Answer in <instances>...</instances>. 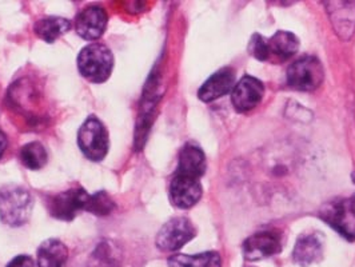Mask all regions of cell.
<instances>
[{
    "label": "cell",
    "mask_w": 355,
    "mask_h": 267,
    "mask_svg": "<svg viewBox=\"0 0 355 267\" xmlns=\"http://www.w3.org/2000/svg\"><path fill=\"white\" fill-rule=\"evenodd\" d=\"M34 209L31 193L19 184H8L0 189V219L4 225L20 227L28 222Z\"/></svg>",
    "instance_id": "cell-1"
},
{
    "label": "cell",
    "mask_w": 355,
    "mask_h": 267,
    "mask_svg": "<svg viewBox=\"0 0 355 267\" xmlns=\"http://www.w3.org/2000/svg\"><path fill=\"white\" fill-rule=\"evenodd\" d=\"M114 69V55L102 43H91L78 55V70L91 83H103Z\"/></svg>",
    "instance_id": "cell-2"
},
{
    "label": "cell",
    "mask_w": 355,
    "mask_h": 267,
    "mask_svg": "<svg viewBox=\"0 0 355 267\" xmlns=\"http://www.w3.org/2000/svg\"><path fill=\"white\" fill-rule=\"evenodd\" d=\"M78 146L83 155L92 162H101L106 158L110 147L108 131L95 115L89 117L78 131Z\"/></svg>",
    "instance_id": "cell-3"
},
{
    "label": "cell",
    "mask_w": 355,
    "mask_h": 267,
    "mask_svg": "<svg viewBox=\"0 0 355 267\" xmlns=\"http://www.w3.org/2000/svg\"><path fill=\"white\" fill-rule=\"evenodd\" d=\"M91 196L83 187H71L51 196L47 202L49 212L55 219L72 221L80 212L89 210Z\"/></svg>",
    "instance_id": "cell-4"
},
{
    "label": "cell",
    "mask_w": 355,
    "mask_h": 267,
    "mask_svg": "<svg viewBox=\"0 0 355 267\" xmlns=\"http://www.w3.org/2000/svg\"><path fill=\"white\" fill-rule=\"evenodd\" d=\"M324 71L320 59L304 56L295 60L287 70V82L293 89L310 92L318 89L323 82Z\"/></svg>",
    "instance_id": "cell-5"
},
{
    "label": "cell",
    "mask_w": 355,
    "mask_h": 267,
    "mask_svg": "<svg viewBox=\"0 0 355 267\" xmlns=\"http://www.w3.org/2000/svg\"><path fill=\"white\" fill-rule=\"evenodd\" d=\"M196 235V226L187 218H173L157 234V248L163 252H174L187 245Z\"/></svg>",
    "instance_id": "cell-6"
},
{
    "label": "cell",
    "mask_w": 355,
    "mask_h": 267,
    "mask_svg": "<svg viewBox=\"0 0 355 267\" xmlns=\"http://www.w3.org/2000/svg\"><path fill=\"white\" fill-rule=\"evenodd\" d=\"M322 218L349 241L355 239V196L322 209Z\"/></svg>",
    "instance_id": "cell-7"
},
{
    "label": "cell",
    "mask_w": 355,
    "mask_h": 267,
    "mask_svg": "<svg viewBox=\"0 0 355 267\" xmlns=\"http://www.w3.org/2000/svg\"><path fill=\"white\" fill-rule=\"evenodd\" d=\"M107 11L99 4H92L82 10L73 21L76 34L85 40H96L105 34L107 27Z\"/></svg>",
    "instance_id": "cell-8"
},
{
    "label": "cell",
    "mask_w": 355,
    "mask_h": 267,
    "mask_svg": "<svg viewBox=\"0 0 355 267\" xmlns=\"http://www.w3.org/2000/svg\"><path fill=\"white\" fill-rule=\"evenodd\" d=\"M200 179L175 173L170 183V200L178 209H191L202 198Z\"/></svg>",
    "instance_id": "cell-9"
},
{
    "label": "cell",
    "mask_w": 355,
    "mask_h": 267,
    "mask_svg": "<svg viewBox=\"0 0 355 267\" xmlns=\"http://www.w3.org/2000/svg\"><path fill=\"white\" fill-rule=\"evenodd\" d=\"M265 86L254 76H243L231 91V102L239 112H249L259 105Z\"/></svg>",
    "instance_id": "cell-10"
},
{
    "label": "cell",
    "mask_w": 355,
    "mask_h": 267,
    "mask_svg": "<svg viewBox=\"0 0 355 267\" xmlns=\"http://www.w3.org/2000/svg\"><path fill=\"white\" fill-rule=\"evenodd\" d=\"M281 239L275 232H261L249 236L243 243V255L249 261H261L281 252Z\"/></svg>",
    "instance_id": "cell-11"
},
{
    "label": "cell",
    "mask_w": 355,
    "mask_h": 267,
    "mask_svg": "<svg viewBox=\"0 0 355 267\" xmlns=\"http://www.w3.org/2000/svg\"><path fill=\"white\" fill-rule=\"evenodd\" d=\"M234 82H235V72L229 67L220 69L219 71L211 75L205 82V85L199 89L198 98L205 103L214 102L231 92L234 89Z\"/></svg>",
    "instance_id": "cell-12"
},
{
    "label": "cell",
    "mask_w": 355,
    "mask_h": 267,
    "mask_svg": "<svg viewBox=\"0 0 355 267\" xmlns=\"http://www.w3.org/2000/svg\"><path fill=\"white\" fill-rule=\"evenodd\" d=\"M178 174L200 179L206 173V157L203 150L196 143H186L180 153L178 160Z\"/></svg>",
    "instance_id": "cell-13"
},
{
    "label": "cell",
    "mask_w": 355,
    "mask_h": 267,
    "mask_svg": "<svg viewBox=\"0 0 355 267\" xmlns=\"http://www.w3.org/2000/svg\"><path fill=\"white\" fill-rule=\"evenodd\" d=\"M323 255V242L318 234H306L300 236L293 251V259L300 266H310L320 261Z\"/></svg>",
    "instance_id": "cell-14"
},
{
    "label": "cell",
    "mask_w": 355,
    "mask_h": 267,
    "mask_svg": "<svg viewBox=\"0 0 355 267\" xmlns=\"http://www.w3.org/2000/svg\"><path fill=\"white\" fill-rule=\"evenodd\" d=\"M69 249L59 239H46L37 249V267H66Z\"/></svg>",
    "instance_id": "cell-15"
},
{
    "label": "cell",
    "mask_w": 355,
    "mask_h": 267,
    "mask_svg": "<svg viewBox=\"0 0 355 267\" xmlns=\"http://www.w3.org/2000/svg\"><path fill=\"white\" fill-rule=\"evenodd\" d=\"M72 23L66 18L60 17H47L39 19L34 24L36 35L47 43H53L60 36L67 34L71 30Z\"/></svg>",
    "instance_id": "cell-16"
},
{
    "label": "cell",
    "mask_w": 355,
    "mask_h": 267,
    "mask_svg": "<svg viewBox=\"0 0 355 267\" xmlns=\"http://www.w3.org/2000/svg\"><path fill=\"white\" fill-rule=\"evenodd\" d=\"M168 267H222V258L216 251H205L196 255L175 254L167 259Z\"/></svg>",
    "instance_id": "cell-17"
},
{
    "label": "cell",
    "mask_w": 355,
    "mask_h": 267,
    "mask_svg": "<svg viewBox=\"0 0 355 267\" xmlns=\"http://www.w3.org/2000/svg\"><path fill=\"white\" fill-rule=\"evenodd\" d=\"M270 53H274L275 56L286 60L291 56H294L300 49V39L291 33L287 31H278L277 34L267 40Z\"/></svg>",
    "instance_id": "cell-18"
},
{
    "label": "cell",
    "mask_w": 355,
    "mask_h": 267,
    "mask_svg": "<svg viewBox=\"0 0 355 267\" xmlns=\"http://www.w3.org/2000/svg\"><path fill=\"white\" fill-rule=\"evenodd\" d=\"M20 160L24 167L30 170H39L46 166L49 155L42 143H27L20 148Z\"/></svg>",
    "instance_id": "cell-19"
},
{
    "label": "cell",
    "mask_w": 355,
    "mask_h": 267,
    "mask_svg": "<svg viewBox=\"0 0 355 267\" xmlns=\"http://www.w3.org/2000/svg\"><path fill=\"white\" fill-rule=\"evenodd\" d=\"M340 7H333L334 12H330V18L333 20V24L336 28H343L345 30V37L343 39H349L346 30L350 28V31L353 33L355 24V8L352 6V3H345L340 1L339 3Z\"/></svg>",
    "instance_id": "cell-20"
},
{
    "label": "cell",
    "mask_w": 355,
    "mask_h": 267,
    "mask_svg": "<svg viewBox=\"0 0 355 267\" xmlns=\"http://www.w3.org/2000/svg\"><path fill=\"white\" fill-rule=\"evenodd\" d=\"M116 205L112 200V198L107 194L106 191H99L94 196H91L89 200V213L98 215V216H106L108 214L115 210Z\"/></svg>",
    "instance_id": "cell-21"
},
{
    "label": "cell",
    "mask_w": 355,
    "mask_h": 267,
    "mask_svg": "<svg viewBox=\"0 0 355 267\" xmlns=\"http://www.w3.org/2000/svg\"><path fill=\"white\" fill-rule=\"evenodd\" d=\"M249 51L255 59H258L261 62H265L270 56L267 40H265L263 36L258 35V34L252 35V37L250 39Z\"/></svg>",
    "instance_id": "cell-22"
},
{
    "label": "cell",
    "mask_w": 355,
    "mask_h": 267,
    "mask_svg": "<svg viewBox=\"0 0 355 267\" xmlns=\"http://www.w3.org/2000/svg\"><path fill=\"white\" fill-rule=\"evenodd\" d=\"M7 267H35V262L28 255H18L8 262Z\"/></svg>",
    "instance_id": "cell-23"
},
{
    "label": "cell",
    "mask_w": 355,
    "mask_h": 267,
    "mask_svg": "<svg viewBox=\"0 0 355 267\" xmlns=\"http://www.w3.org/2000/svg\"><path fill=\"white\" fill-rule=\"evenodd\" d=\"M7 147H8V139H7V135L0 130V160H1L3 154L6 153Z\"/></svg>",
    "instance_id": "cell-24"
}]
</instances>
